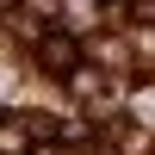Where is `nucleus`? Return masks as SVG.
Segmentation results:
<instances>
[{"instance_id":"nucleus-1","label":"nucleus","mask_w":155,"mask_h":155,"mask_svg":"<svg viewBox=\"0 0 155 155\" xmlns=\"http://www.w3.org/2000/svg\"><path fill=\"white\" fill-rule=\"evenodd\" d=\"M37 62H44V74H81V44L68 31H44L37 37Z\"/></svg>"},{"instance_id":"nucleus-2","label":"nucleus","mask_w":155,"mask_h":155,"mask_svg":"<svg viewBox=\"0 0 155 155\" xmlns=\"http://www.w3.org/2000/svg\"><path fill=\"white\" fill-rule=\"evenodd\" d=\"M12 130H19L25 143H56V137H62V118H56V112H19Z\"/></svg>"},{"instance_id":"nucleus-3","label":"nucleus","mask_w":155,"mask_h":155,"mask_svg":"<svg viewBox=\"0 0 155 155\" xmlns=\"http://www.w3.org/2000/svg\"><path fill=\"white\" fill-rule=\"evenodd\" d=\"M118 149H124V155H149V149H155V137H149V130H137V124H124V130H118Z\"/></svg>"},{"instance_id":"nucleus-4","label":"nucleus","mask_w":155,"mask_h":155,"mask_svg":"<svg viewBox=\"0 0 155 155\" xmlns=\"http://www.w3.org/2000/svg\"><path fill=\"white\" fill-rule=\"evenodd\" d=\"M0 12H6V19H12V12H19V0H0Z\"/></svg>"}]
</instances>
